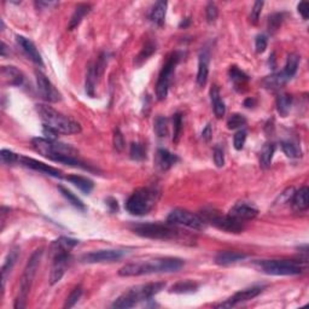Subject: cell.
I'll use <instances>...</instances> for the list:
<instances>
[{
    "mask_svg": "<svg viewBox=\"0 0 309 309\" xmlns=\"http://www.w3.org/2000/svg\"><path fill=\"white\" fill-rule=\"evenodd\" d=\"M31 145H33L36 153L51 159V161L64 163L67 165L80 167L88 170L91 169L88 165H86L84 162L77 158V154L79 153L70 145L46 138H34L31 140Z\"/></svg>",
    "mask_w": 309,
    "mask_h": 309,
    "instance_id": "cell-1",
    "label": "cell"
},
{
    "mask_svg": "<svg viewBox=\"0 0 309 309\" xmlns=\"http://www.w3.org/2000/svg\"><path fill=\"white\" fill-rule=\"evenodd\" d=\"M184 266V261L178 257H157L145 261L127 263L120 268L119 276L121 277H139L154 273H171L178 272Z\"/></svg>",
    "mask_w": 309,
    "mask_h": 309,
    "instance_id": "cell-2",
    "label": "cell"
},
{
    "mask_svg": "<svg viewBox=\"0 0 309 309\" xmlns=\"http://www.w3.org/2000/svg\"><path fill=\"white\" fill-rule=\"evenodd\" d=\"M40 119L44 122V126L53 130L58 134H77L81 132V126L79 122L74 121L69 117L64 116L63 114L54 110L53 108L45 104L36 105Z\"/></svg>",
    "mask_w": 309,
    "mask_h": 309,
    "instance_id": "cell-3",
    "label": "cell"
},
{
    "mask_svg": "<svg viewBox=\"0 0 309 309\" xmlns=\"http://www.w3.org/2000/svg\"><path fill=\"white\" fill-rule=\"evenodd\" d=\"M164 288L165 283L163 282L136 286V288L131 289L127 293L121 295L119 299L115 300V302L113 303V308H132L138 305L139 302L151 300L154 295L161 293Z\"/></svg>",
    "mask_w": 309,
    "mask_h": 309,
    "instance_id": "cell-4",
    "label": "cell"
},
{
    "mask_svg": "<svg viewBox=\"0 0 309 309\" xmlns=\"http://www.w3.org/2000/svg\"><path fill=\"white\" fill-rule=\"evenodd\" d=\"M159 198V191L154 187H140L131 194L126 202L128 213L136 216L147 215L153 210Z\"/></svg>",
    "mask_w": 309,
    "mask_h": 309,
    "instance_id": "cell-5",
    "label": "cell"
},
{
    "mask_svg": "<svg viewBox=\"0 0 309 309\" xmlns=\"http://www.w3.org/2000/svg\"><path fill=\"white\" fill-rule=\"evenodd\" d=\"M42 254H44V250H42V249H38V250H35L31 254L29 260H28L23 274H22L21 282H19L18 295H17L15 300V306H13L16 309H23L25 306H27L28 295L30 293L33 280L35 278V274L36 271H38L40 261H41Z\"/></svg>",
    "mask_w": 309,
    "mask_h": 309,
    "instance_id": "cell-6",
    "label": "cell"
},
{
    "mask_svg": "<svg viewBox=\"0 0 309 309\" xmlns=\"http://www.w3.org/2000/svg\"><path fill=\"white\" fill-rule=\"evenodd\" d=\"M132 231L143 238L171 240L178 239L181 236V231L171 224H139L133 226Z\"/></svg>",
    "mask_w": 309,
    "mask_h": 309,
    "instance_id": "cell-7",
    "label": "cell"
},
{
    "mask_svg": "<svg viewBox=\"0 0 309 309\" xmlns=\"http://www.w3.org/2000/svg\"><path fill=\"white\" fill-rule=\"evenodd\" d=\"M201 216L207 222V225L210 224L215 226L219 230L228 232V233H240L244 230L243 222L237 221L233 217L228 215H222V214H220V211L215 210V209H204V210H202Z\"/></svg>",
    "mask_w": 309,
    "mask_h": 309,
    "instance_id": "cell-8",
    "label": "cell"
},
{
    "mask_svg": "<svg viewBox=\"0 0 309 309\" xmlns=\"http://www.w3.org/2000/svg\"><path fill=\"white\" fill-rule=\"evenodd\" d=\"M167 222L175 226H185V227L196 231H203L207 227V222L203 220L201 215L180 208L170 211L167 217Z\"/></svg>",
    "mask_w": 309,
    "mask_h": 309,
    "instance_id": "cell-9",
    "label": "cell"
},
{
    "mask_svg": "<svg viewBox=\"0 0 309 309\" xmlns=\"http://www.w3.org/2000/svg\"><path fill=\"white\" fill-rule=\"evenodd\" d=\"M260 266L266 274L271 276H297L303 272L301 263L290 260H266Z\"/></svg>",
    "mask_w": 309,
    "mask_h": 309,
    "instance_id": "cell-10",
    "label": "cell"
},
{
    "mask_svg": "<svg viewBox=\"0 0 309 309\" xmlns=\"http://www.w3.org/2000/svg\"><path fill=\"white\" fill-rule=\"evenodd\" d=\"M180 58H181V53L173 52L168 57L165 64L163 65L156 85V97L158 101H163V99L167 98L171 75H173L176 64L180 62Z\"/></svg>",
    "mask_w": 309,
    "mask_h": 309,
    "instance_id": "cell-11",
    "label": "cell"
},
{
    "mask_svg": "<svg viewBox=\"0 0 309 309\" xmlns=\"http://www.w3.org/2000/svg\"><path fill=\"white\" fill-rule=\"evenodd\" d=\"M36 76V85H38V91L44 101L48 103H57L62 99L61 93L56 90V87L52 85V82L47 79L45 74L41 71H35Z\"/></svg>",
    "mask_w": 309,
    "mask_h": 309,
    "instance_id": "cell-12",
    "label": "cell"
},
{
    "mask_svg": "<svg viewBox=\"0 0 309 309\" xmlns=\"http://www.w3.org/2000/svg\"><path fill=\"white\" fill-rule=\"evenodd\" d=\"M257 214H259V210L253 204H249L247 202H238L230 209L227 215L244 224L245 221L255 219Z\"/></svg>",
    "mask_w": 309,
    "mask_h": 309,
    "instance_id": "cell-13",
    "label": "cell"
},
{
    "mask_svg": "<svg viewBox=\"0 0 309 309\" xmlns=\"http://www.w3.org/2000/svg\"><path fill=\"white\" fill-rule=\"evenodd\" d=\"M262 293V288H250V289H245V290L238 291L233 295V296L230 297L228 300H226L224 303H220V305L215 306L217 308H232L236 307V306L240 305L243 302H248L250 300L255 299V297L259 296L260 294Z\"/></svg>",
    "mask_w": 309,
    "mask_h": 309,
    "instance_id": "cell-14",
    "label": "cell"
},
{
    "mask_svg": "<svg viewBox=\"0 0 309 309\" xmlns=\"http://www.w3.org/2000/svg\"><path fill=\"white\" fill-rule=\"evenodd\" d=\"M124 256L122 250H98L92 251L82 256V261L86 263H101V262H115Z\"/></svg>",
    "mask_w": 309,
    "mask_h": 309,
    "instance_id": "cell-15",
    "label": "cell"
},
{
    "mask_svg": "<svg viewBox=\"0 0 309 309\" xmlns=\"http://www.w3.org/2000/svg\"><path fill=\"white\" fill-rule=\"evenodd\" d=\"M69 253H64V251H61V253H56V256H54L53 260V266L52 270H51L50 274V284L54 285L59 282L64 276L65 270H67V266L69 265Z\"/></svg>",
    "mask_w": 309,
    "mask_h": 309,
    "instance_id": "cell-16",
    "label": "cell"
},
{
    "mask_svg": "<svg viewBox=\"0 0 309 309\" xmlns=\"http://www.w3.org/2000/svg\"><path fill=\"white\" fill-rule=\"evenodd\" d=\"M103 67H104V59H103V56L99 58V61L97 62L96 64L88 65L87 75H86V93H87L90 97H94L97 81H98V76L102 74Z\"/></svg>",
    "mask_w": 309,
    "mask_h": 309,
    "instance_id": "cell-17",
    "label": "cell"
},
{
    "mask_svg": "<svg viewBox=\"0 0 309 309\" xmlns=\"http://www.w3.org/2000/svg\"><path fill=\"white\" fill-rule=\"evenodd\" d=\"M19 161H21L22 164L25 165V167L30 168V169H34V170H38L40 171V173L46 174V175L54 176V178H62L63 176V173L59 169L51 167V165H48V164H45V163H42V162L36 161V159H34V158H30V157L23 156L19 158Z\"/></svg>",
    "mask_w": 309,
    "mask_h": 309,
    "instance_id": "cell-18",
    "label": "cell"
},
{
    "mask_svg": "<svg viewBox=\"0 0 309 309\" xmlns=\"http://www.w3.org/2000/svg\"><path fill=\"white\" fill-rule=\"evenodd\" d=\"M16 40H17V44L21 46L22 50H23V52L29 57V59H31V61L35 63V64L40 65V67L44 65V63H42L41 54L39 53L38 48H36L35 45H34L29 39L24 38V36H22V35H17Z\"/></svg>",
    "mask_w": 309,
    "mask_h": 309,
    "instance_id": "cell-19",
    "label": "cell"
},
{
    "mask_svg": "<svg viewBox=\"0 0 309 309\" xmlns=\"http://www.w3.org/2000/svg\"><path fill=\"white\" fill-rule=\"evenodd\" d=\"M209 61H210L209 52L207 50H203L201 54H199L198 71H197V85H198V87H204L207 85L209 75Z\"/></svg>",
    "mask_w": 309,
    "mask_h": 309,
    "instance_id": "cell-20",
    "label": "cell"
},
{
    "mask_svg": "<svg viewBox=\"0 0 309 309\" xmlns=\"http://www.w3.org/2000/svg\"><path fill=\"white\" fill-rule=\"evenodd\" d=\"M176 162H179V157L176 156V154H171L168 150H164V149L157 150L154 163H156V165L161 170L170 169Z\"/></svg>",
    "mask_w": 309,
    "mask_h": 309,
    "instance_id": "cell-21",
    "label": "cell"
},
{
    "mask_svg": "<svg viewBox=\"0 0 309 309\" xmlns=\"http://www.w3.org/2000/svg\"><path fill=\"white\" fill-rule=\"evenodd\" d=\"M1 76L4 84L10 86H21L24 80L22 71L17 69L16 67H2Z\"/></svg>",
    "mask_w": 309,
    "mask_h": 309,
    "instance_id": "cell-22",
    "label": "cell"
},
{
    "mask_svg": "<svg viewBox=\"0 0 309 309\" xmlns=\"http://www.w3.org/2000/svg\"><path fill=\"white\" fill-rule=\"evenodd\" d=\"M18 256H19V248H17V247L12 248L10 250V253L7 254L6 260H5L4 265H2V267H1V290H2V293H4L5 283H6L8 273L12 271L13 266H15L17 259H18Z\"/></svg>",
    "mask_w": 309,
    "mask_h": 309,
    "instance_id": "cell-23",
    "label": "cell"
},
{
    "mask_svg": "<svg viewBox=\"0 0 309 309\" xmlns=\"http://www.w3.org/2000/svg\"><path fill=\"white\" fill-rule=\"evenodd\" d=\"M247 257V254L237 253V251H220L215 256V263L219 266H228L245 260Z\"/></svg>",
    "mask_w": 309,
    "mask_h": 309,
    "instance_id": "cell-24",
    "label": "cell"
},
{
    "mask_svg": "<svg viewBox=\"0 0 309 309\" xmlns=\"http://www.w3.org/2000/svg\"><path fill=\"white\" fill-rule=\"evenodd\" d=\"M293 207L296 211H305L309 207V190L307 186H303L299 191L294 193Z\"/></svg>",
    "mask_w": 309,
    "mask_h": 309,
    "instance_id": "cell-25",
    "label": "cell"
},
{
    "mask_svg": "<svg viewBox=\"0 0 309 309\" xmlns=\"http://www.w3.org/2000/svg\"><path fill=\"white\" fill-rule=\"evenodd\" d=\"M210 99L215 116L217 119H222L226 114V107L224 101L221 99V96H220L219 87H217L216 85H214L213 87L210 88Z\"/></svg>",
    "mask_w": 309,
    "mask_h": 309,
    "instance_id": "cell-26",
    "label": "cell"
},
{
    "mask_svg": "<svg viewBox=\"0 0 309 309\" xmlns=\"http://www.w3.org/2000/svg\"><path fill=\"white\" fill-rule=\"evenodd\" d=\"M91 8H92V6H91L90 4H79L77 5L75 11H74L73 16H71L69 24H68V30L75 29L77 25L81 23V21L84 19V17L91 12Z\"/></svg>",
    "mask_w": 309,
    "mask_h": 309,
    "instance_id": "cell-27",
    "label": "cell"
},
{
    "mask_svg": "<svg viewBox=\"0 0 309 309\" xmlns=\"http://www.w3.org/2000/svg\"><path fill=\"white\" fill-rule=\"evenodd\" d=\"M228 75H230L231 81L234 84V87L239 91H242V87H245L249 81V76L238 67H231Z\"/></svg>",
    "mask_w": 309,
    "mask_h": 309,
    "instance_id": "cell-28",
    "label": "cell"
},
{
    "mask_svg": "<svg viewBox=\"0 0 309 309\" xmlns=\"http://www.w3.org/2000/svg\"><path fill=\"white\" fill-rule=\"evenodd\" d=\"M65 180H68V181H70L71 184L75 185L76 187L79 188V190H81L85 194L91 193V191H92L94 187L92 180L85 178V176L81 175H68Z\"/></svg>",
    "mask_w": 309,
    "mask_h": 309,
    "instance_id": "cell-29",
    "label": "cell"
},
{
    "mask_svg": "<svg viewBox=\"0 0 309 309\" xmlns=\"http://www.w3.org/2000/svg\"><path fill=\"white\" fill-rule=\"evenodd\" d=\"M199 285L192 280H181L174 284L170 288L169 293L171 294H192L198 290Z\"/></svg>",
    "mask_w": 309,
    "mask_h": 309,
    "instance_id": "cell-30",
    "label": "cell"
},
{
    "mask_svg": "<svg viewBox=\"0 0 309 309\" xmlns=\"http://www.w3.org/2000/svg\"><path fill=\"white\" fill-rule=\"evenodd\" d=\"M165 11H167V2L165 1H157L154 4L150 13V19L154 22V24L161 25L164 23L165 18Z\"/></svg>",
    "mask_w": 309,
    "mask_h": 309,
    "instance_id": "cell-31",
    "label": "cell"
},
{
    "mask_svg": "<svg viewBox=\"0 0 309 309\" xmlns=\"http://www.w3.org/2000/svg\"><path fill=\"white\" fill-rule=\"evenodd\" d=\"M274 153H276V145L273 143H267V144L263 145L261 154H260V165L263 169H267V168L271 167Z\"/></svg>",
    "mask_w": 309,
    "mask_h": 309,
    "instance_id": "cell-32",
    "label": "cell"
},
{
    "mask_svg": "<svg viewBox=\"0 0 309 309\" xmlns=\"http://www.w3.org/2000/svg\"><path fill=\"white\" fill-rule=\"evenodd\" d=\"M291 105H293V97L288 93H280L277 97V110L280 116L286 117L290 113Z\"/></svg>",
    "mask_w": 309,
    "mask_h": 309,
    "instance_id": "cell-33",
    "label": "cell"
},
{
    "mask_svg": "<svg viewBox=\"0 0 309 309\" xmlns=\"http://www.w3.org/2000/svg\"><path fill=\"white\" fill-rule=\"evenodd\" d=\"M288 77L284 75V73H277V74H272V75L267 76L265 80H263V85L266 86L267 88H271V90H279L280 87H283L288 81Z\"/></svg>",
    "mask_w": 309,
    "mask_h": 309,
    "instance_id": "cell-34",
    "label": "cell"
},
{
    "mask_svg": "<svg viewBox=\"0 0 309 309\" xmlns=\"http://www.w3.org/2000/svg\"><path fill=\"white\" fill-rule=\"evenodd\" d=\"M77 244H79V240L67 238V237H61V238L57 239L56 242L53 243V249L56 253H61V251L69 253L71 249L76 247Z\"/></svg>",
    "mask_w": 309,
    "mask_h": 309,
    "instance_id": "cell-35",
    "label": "cell"
},
{
    "mask_svg": "<svg viewBox=\"0 0 309 309\" xmlns=\"http://www.w3.org/2000/svg\"><path fill=\"white\" fill-rule=\"evenodd\" d=\"M299 63H300V56H297L296 53H290L288 56V59H286V64L284 70V75L288 77V79H291V77L295 76V74L297 73V68H299Z\"/></svg>",
    "mask_w": 309,
    "mask_h": 309,
    "instance_id": "cell-36",
    "label": "cell"
},
{
    "mask_svg": "<svg viewBox=\"0 0 309 309\" xmlns=\"http://www.w3.org/2000/svg\"><path fill=\"white\" fill-rule=\"evenodd\" d=\"M58 190L61 191V193L63 194V196H64V198L67 199V201L69 202L71 205H74V207L79 209V210H82V211L86 210L85 204L82 203L81 199H80L79 197H76L75 194L71 192V191L68 190V188L63 187V186H58Z\"/></svg>",
    "mask_w": 309,
    "mask_h": 309,
    "instance_id": "cell-37",
    "label": "cell"
},
{
    "mask_svg": "<svg viewBox=\"0 0 309 309\" xmlns=\"http://www.w3.org/2000/svg\"><path fill=\"white\" fill-rule=\"evenodd\" d=\"M154 130L159 138H165L168 136V120L164 116L157 117L154 120Z\"/></svg>",
    "mask_w": 309,
    "mask_h": 309,
    "instance_id": "cell-38",
    "label": "cell"
},
{
    "mask_svg": "<svg viewBox=\"0 0 309 309\" xmlns=\"http://www.w3.org/2000/svg\"><path fill=\"white\" fill-rule=\"evenodd\" d=\"M131 158L134 161H143V159L147 158V149L140 143H133L131 145Z\"/></svg>",
    "mask_w": 309,
    "mask_h": 309,
    "instance_id": "cell-39",
    "label": "cell"
},
{
    "mask_svg": "<svg viewBox=\"0 0 309 309\" xmlns=\"http://www.w3.org/2000/svg\"><path fill=\"white\" fill-rule=\"evenodd\" d=\"M173 143L174 144H178L182 131V115L180 113L173 115Z\"/></svg>",
    "mask_w": 309,
    "mask_h": 309,
    "instance_id": "cell-40",
    "label": "cell"
},
{
    "mask_svg": "<svg viewBox=\"0 0 309 309\" xmlns=\"http://www.w3.org/2000/svg\"><path fill=\"white\" fill-rule=\"evenodd\" d=\"M154 52H156V45H154V42H151V41L147 42V44H145V46L143 47L142 52H140L139 56L137 57V64L140 65L143 62L147 61L149 57L153 56Z\"/></svg>",
    "mask_w": 309,
    "mask_h": 309,
    "instance_id": "cell-41",
    "label": "cell"
},
{
    "mask_svg": "<svg viewBox=\"0 0 309 309\" xmlns=\"http://www.w3.org/2000/svg\"><path fill=\"white\" fill-rule=\"evenodd\" d=\"M282 149L289 158H299L302 156L301 150L290 142H282Z\"/></svg>",
    "mask_w": 309,
    "mask_h": 309,
    "instance_id": "cell-42",
    "label": "cell"
},
{
    "mask_svg": "<svg viewBox=\"0 0 309 309\" xmlns=\"http://www.w3.org/2000/svg\"><path fill=\"white\" fill-rule=\"evenodd\" d=\"M283 19H284V13H273V15H271L270 18H268V31L271 34L276 33L282 25Z\"/></svg>",
    "mask_w": 309,
    "mask_h": 309,
    "instance_id": "cell-43",
    "label": "cell"
},
{
    "mask_svg": "<svg viewBox=\"0 0 309 309\" xmlns=\"http://www.w3.org/2000/svg\"><path fill=\"white\" fill-rule=\"evenodd\" d=\"M81 295H82V288L80 285L76 286V288L74 289L73 291H71L69 296L67 297V300H65V303H64V306H63V307H64L65 309L73 308L74 306L76 305V302L80 300Z\"/></svg>",
    "mask_w": 309,
    "mask_h": 309,
    "instance_id": "cell-44",
    "label": "cell"
},
{
    "mask_svg": "<svg viewBox=\"0 0 309 309\" xmlns=\"http://www.w3.org/2000/svg\"><path fill=\"white\" fill-rule=\"evenodd\" d=\"M245 125H247V119L240 114H233L227 121L228 130H237V128H242Z\"/></svg>",
    "mask_w": 309,
    "mask_h": 309,
    "instance_id": "cell-45",
    "label": "cell"
},
{
    "mask_svg": "<svg viewBox=\"0 0 309 309\" xmlns=\"http://www.w3.org/2000/svg\"><path fill=\"white\" fill-rule=\"evenodd\" d=\"M113 145L114 149L117 151V153H122L126 148V142L124 138V134L121 133V131L119 128H116L114 131V136H113Z\"/></svg>",
    "mask_w": 309,
    "mask_h": 309,
    "instance_id": "cell-46",
    "label": "cell"
},
{
    "mask_svg": "<svg viewBox=\"0 0 309 309\" xmlns=\"http://www.w3.org/2000/svg\"><path fill=\"white\" fill-rule=\"evenodd\" d=\"M0 157H1V162L8 165L19 162V158H21V157H18V154L10 150H6V149H2L1 153H0Z\"/></svg>",
    "mask_w": 309,
    "mask_h": 309,
    "instance_id": "cell-47",
    "label": "cell"
},
{
    "mask_svg": "<svg viewBox=\"0 0 309 309\" xmlns=\"http://www.w3.org/2000/svg\"><path fill=\"white\" fill-rule=\"evenodd\" d=\"M245 140H247V131L245 130H239L234 134V138H233V145L236 150H242L244 148L245 144Z\"/></svg>",
    "mask_w": 309,
    "mask_h": 309,
    "instance_id": "cell-48",
    "label": "cell"
},
{
    "mask_svg": "<svg viewBox=\"0 0 309 309\" xmlns=\"http://www.w3.org/2000/svg\"><path fill=\"white\" fill-rule=\"evenodd\" d=\"M205 12H207V19L209 23H214L217 16H219V8H217L215 2H209L207 8H205Z\"/></svg>",
    "mask_w": 309,
    "mask_h": 309,
    "instance_id": "cell-49",
    "label": "cell"
},
{
    "mask_svg": "<svg viewBox=\"0 0 309 309\" xmlns=\"http://www.w3.org/2000/svg\"><path fill=\"white\" fill-rule=\"evenodd\" d=\"M262 7H263V1H256L255 4H254L253 10H251V13H250V22L253 24H257V22H259Z\"/></svg>",
    "mask_w": 309,
    "mask_h": 309,
    "instance_id": "cell-50",
    "label": "cell"
},
{
    "mask_svg": "<svg viewBox=\"0 0 309 309\" xmlns=\"http://www.w3.org/2000/svg\"><path fill=\"white\" fill-rule=\"evenodd\" d=\"M214 162H215L217 168H222L225 165L224 150L220 147L214 148Z\"/></svg>",
    "mask_w": 309,
    "mask_h": 309,
    "instance_id": "cell-51",
    "label": "cell"
},
{
    "mask_svg": "<svg viewBox=\"0 0 309 309\" xmlns=\"http://www.w3.org/2000/svg\"><path fill=\"white\" fill-rule=\"evenodd\" d=\"M295 193L294 187H288L283 193H280L278 201H276V204H285V203L290 202L293 199Z\"/></svg>",
    "mask_w": 309,
    "mask_h": 309,
    "instance_id": "cell-52",
    "label": "cell"
},
{
    "mask_svg": "<svg viewBox=\"0 0 309 309\" xmlns=\"http://www.w3.org/2000/svg\"><path fill=\"white\" fill-rule=\"evenodd\" d=\"M255 47H256V52L257 53H263L267 48V36L263 35H257L255 40Z\"/></svg>",
    "mask_w": 309,
    "mask_h": 309,
    "instance_id": "cell-53",
    "label": "cell"
},
{
    "mask_svg": "<svg viewBox=\"0 0 309 309\" xmlns=\"http://www.w3.org/2000/svg\"><path fill=\"white\" fill-rule=\"evenodd\" d=\"M202 138L204 142L209 143L211 140V138H213V128H211V125L208 124L207 126H205V128L203 130L202 132Z\"/></svg>",
    "mask_w": 309,
    "mask_h": 309,
    "instance_id": "cell-54",
    "label": "cell"
},
{
    "mask_svg": "<svg viewBox=\"0 0 309 309\" xmlns=\"http://www.w3.org/2000/svg\"><path fill=\"white\" fill-rule=\"evenodd\" d=\"M297 8H299V12L302 15L303 19H307L308 18V13H309V5H308V2L301 1L299 5H297Z\"/></svg>",
    "mask_w": 309,
    "mask_h": 309,
    "instance_id": "cell-55",
    "label": "cell"
},
{
    "mask_svg": "<svg viewBox=\"0 0 309 309\" xmlns=\"http://www.w3.org/2000/svg\"><path fill=\"white\" fill-rule=\"evenodd\" d=\"M107 204H108V207L110 208L111 213H115V211L119 210V203H117L116 199L109 197V198L107 199Z\"/></svg>",
    "mask_w": 309,
    "mask_h": 309,
    "instance_id": "cell-56",
    "label": "cell"
},
{
    "mask_svg": "<svg viewBox=\"0 0 309 309\" xmlns=\"http://www.w3.org/2000/svg\"><path fill=\"white\" fill-rule=\"evenodd\" d=\"M255 104H256V101L254 98H248V99H245V102H244L245 108H253Z\"/></svg>",
    "mask_w": 309,
    "mask_h": 309,
    "instance_id": "cell-57",
    "label": "cell"
},
{
    "mask_svg": "<svg viewBox=\"0 0 309 309\" xmlns=\"http://www.w3.org/2000/svg\"><path fill=\"white\" fill-rule=\"evenodd\" d=\"M190 23H191V19L190 18H185V21H182L181 23H180L179 27L180 28H182V27L186 28V27H188V25H190Z\"/></svg>",
    "mask_w": 309,
    "mask_h": 309,
    "instance_id": "cell-58",
    "label": "cell"
},
{
    "mask_svg": "<svg viewBox=\"0 0 309 309\" xmlns=\"http://www.w3.org/2000/svg\"><path fill=\"white\" fill-rule=\"evenodd\" d=\"M6 45H5V42H2L1 44V56L5 57L6 56Z\"/></svg>",
    "mask_w": 309,
    "mask_h": 309,
    "instance_id": "cell-59",
    "label": "cell"
}]
</instances>
